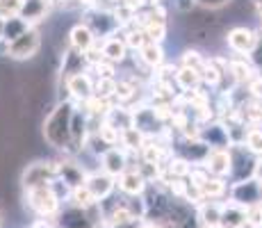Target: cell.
I'll use <instances>...</instances> for the list:
<instances>
[{"mask_svg": "<svg viewBox=\"0 0 262 228\" xmlns=\"http://www.w3.org/2000/svg\"><path fill=\"white\" fill-rule=\"evenodd\" d=\"M114 91H117V78H98V82L94 85L96 98L110 100V98H114Z\"/></svg>", "mask_w": 262, "mask_h": 228, "instance_id": "ffe728a7", "label": "cell"}, {"mask_svg": "<svg viewBox=\"0 0 262 228\" xmlns=\"http://www.w3.org/2000/svg\"><path fill=\"white\" fill-rule=\"evenodd\" d=\"M23 7V0H0V21L16 18Z\"/></svg>", "mask_w": 262, "mask_h": 228, "instance_id": "4316f807", "label": "cell"}, {"mask_svg": "<svg viewBox=\"0 0 262 228\" xmlns=\"http://www.w3.org/2000/svg\"><path fill=\"white\" fill-rule=\"evenodd\" d=\"M226 42H228V48L233 50V53L249 55V53H253L255 46H258V34L251 28H233L228 32V37H226Z\"/></svg>", "mask_w": 262, "mask_h": 228, "instance_id": "5b68a950", "label": "cell"}, {"mask_svg": "<svg viewBox=\"0 0 262 228\" xmlns=\"http://www.w3.org/2000/svg\"><path fill=\"white\" fill-rule=\"evenodd\" d=\"M119 187L125 192V194L137 196L146 190V180L139 171H123V174H121V180H119Z\"/></svg>", "mask_w": 262, "mask_h": 228, "instance_id": "9a60e30c", "label": "cell"}, {"mask_svg": "<svg viewBox=\"0 0 262 228\" xmlns=\"http://www.w3.org/2000/svg\"><path fill=\"white\" fill-rule=\"evenodd\" d=\"M249 91L255 100H262V75H255L253 80H249Z\"/></svg>", "mask_w": 262, "mask_h": 228, "instance_id": "d590c367", "label": "cell"}, {"mask_svg": "<svg viewBox=\"0 0 262 228\" xmlns=\"http://www.w3.org/2000/svg\"><path fill=\"white\" fill-rule=\"evenodd\" d=\"M55 176H57V164L55 162H37V164H30L23 171V185H25V190L50 185V180Z\"/></svg>", "mask_w": 262, "mask_h": 228, "instance_id": "277c9868", "label": "cell"}, {"mask_svg": "<svg viewBox=\"0 0 262 228\" xmlns=\"http://www.w3.org/2000/svg\"><path fill=\"white\" fill-rule=\"evenodd\" d=\"M98 135H100V139H103L105 144L114 146V144H117V141H119L121 130H119L117 126H114L110 119H105V121H100V130H98Z\"/></svg>", "mask_w": 262, "mask_h": 228, "instance_id": "cb8c5ba5", "label": "cell"}, {"mask_svg": "<svg viewBox=\"0 0 262 228\" xmlns=\"http://www.w3.org/2000/svg\"><path fill=\"white\" fill-rule=\"evenodd\" d=\"M50 7V0H23V7L18 12V18H23L25 23H37L41 18H46Z\"/></svg>", "mask_w": 262, "mask_h": 228, "instance_id": "ba28073f", "label": "cell"}, {"mask_svg": "<svg viewBox=\"0 0 262 228\" xmlns=\"http://www.w3.org/2000/svg\"><path fill=\"white\" fill-rule=\"evenodd\" d=\"M150 112H153L155 119H162V121H167V119H171V114H173V110H171L167 103H158L153 110H150Z\"/></svg>", "mask_w": 262, "mask_h": 228, "instance_id": "e575fe53", "label": "cell"}, {"mask_svg": "<svg viewBox=\"0 0 262 228\" xmlns=\"http://www.w3.org/2000/svg\"><path fill=\"white\" fill-rule=\"evenodd\" d=\"M123 42H125V46H128V48H137V50H139L146 42H148V39H146L144 30H142V28H137V30H130L128 37H125Z\"/></svg>", "mask_w": 262, "mask_h": 228, "instance_id": "1f68e13d", "label": "cell"}, {"mask_svg": "<svg viewBox=\"0 0 262 228\" xmlns=\"http://www.w3.org/2000/svg\"><path fill=\"white\" fill-rule=\"evenodd\" d=\"M221 75H224V73L216 69L214 59H210V62H205V69L201 71V82L210 85V87H216V85L221 82Z\"/></svg>", "mask_w": 262, "mask_h": 228, "instance_id": "d4e9b609", "label": "cell"}, {"mask_svg": "<svg viewBox=\"0 0 262 228\" xmlns=\"http://www.w3.org/2000/svg\"><path fill=\"white\" fill-rule=\"evenodd\" d=\"M139 57L146 67L150 69H160L164 64V50L162 44H155V42H146L142 48H139Z\"/></svg>", "mask_w": 262, "mask_h": 228, "instance_id": "4fadbf2b", "label": "cell"}, {"mask_svg": "<svg viewBox=\"0 0 262 228\" xmlns=\"http://www.w3.org/2000/svg\"><path fill=\"white\" fill-rule=\"evenodd\" d=\"M255 182L262 185V160L255 162Z\"/></svg>", "mask_w": 262, "mask_h": 228, "instance_id": "8d00e7d4", "label": "cell"}, {"mask_svg": "<svg viewBox=\"0 0 262 228\" xmlns=\"http://www.w3.org/2000/svg\"><path fill=\"white\" fill-rule=\"evenodd\" d=\"M43 135L55 149H64V144L71 137V108L69 105H59L48 116L46 126H43Z\"/></svg>", "mask_w": 262, "mask_h": 228, "instance_id": "6da1fadb", "label": "cell"}, {"mask_svg": "<svg viewBox=\"0 0 262 228\" xmlns=\"http://www.w3.org/2000/svg\"><path fill=\"white\" fill-rule=\"evenodd\" d=\"M228 69L237 85H249V80L255 78V69L251 67V64H246L244 59H233V62H228Z\"/></svg>", "mask_w": 262, "mask_h": 228, "instance_id": "2e32d148", "label": "cell"}, {"mask_svg": "<svg viewBox=\"0 0 262 228\" xmlns=\"http://www.w3.org/2000/svg\"><path fill=\"white\" fill-rule=\"evenodd\" d=\"M28 203L37 215L50 217L57 212L59 208V196L53 190V185H41V187H32L28 190Z\"/></svg>", "mask_w": 262, "mask_h": 228, "instance_id": "3957f363", "label": "cell"}, {"mask_svg": "<svg viewBox=\"0 0 262 228\" xmlns=\"http://www.w3.org/2000/svg\"><path fill=\"white\" fill-rule=\"evenodd\" d=\"M201 219H203V224L208 228H216L221 219V205H216V203L201 205Z\"/></svg>", "mask_w": 262, "mask_h": 228, "instance_id": "44dd1931", "label": "cell"}, {"mask_svg": "<svg viewBox=\"0 0 262 228\" xmlns=\"http://www.w3.org/2000/svg\"><path fill=\"white\" fill-rule=\"evenodd\" d=\"M260 196H262V190H260V185L255 180H246V185L242 182V185H237L235 187V192H233V199L237 201V203H242V205L258 203Z\"/></svg>", "mask_w": 262, "mask_h": 228, "instance_id": "7c38bea8", "label": "cell"}, {"mask_svg": "<svg viewBox=\"0 0 262 228\" xmlns=\"http://www.w3.org/2000/svg\"><path fill=\"white\" fill-rule=\"evenodd\" d=\"M258 121H260V123H262V100H260V103H258Z\"/></svg>", "mask_w": 262, "mask_h": 228, "instance_id": "74e56055", "label": "cell"}, {"mask_svg": "<svg viewBox=\"0 0 262 228\" xmlns=\"http://www.w3.org/2000/svg\"><path fill=\"white\" fill-rule=\"evenodd\" d=\"M94 71L98 78H114V64L107 59H100L98 64H94Z\"/></svg>", "mask_w": 262, "mask_h": 228, "instance_id": "836d02e7", "label": "cell"}, {"mask_svg": "<svg viewBox=\"0 0 262 228\" xmlns=\"http://www.w3.org/2000/svg\"><path fill=\"white\" fill-rule=\"evenodd\" d=\"M205 62H208V59H205L201 53H196V50H185L183 53V67L196 71L199 75H201V71L205 69Z\"/></svg>", "mask_w": 262, "mask_h": 228, "instance_id": "603a6c76", "label": "cell"}, {"mask_svg": "<svg viewBox=\"0 0 262 228\" xmlns=\"http://www.w3.org/2000/svg\"><path fill=\"white\" fill-rule=\"evenodd\" d=\"M139 151H142L144 162H150V164H160V160H162V146H158V144H146V141H144V146H142Z\"/></svg>", "mask_w": 262, "mask_h": 228, "instance_id": "f546056e", "label": "cell"}, {"mask_svg": "<svg viewBox=\"0 0 262 228\" xmlns=\"http://www.w3.org/2000/svg\"><path fill=\"white\" fill-rule=\"evenodd\" d=\"M39 48H41V34L34 28L23 30L18 37L5 42V55L12 59H30L39 53Z\"/></svg>", "mask_w": 262, "mask_h": 228, "instance_id": "7a4b0ae2", "label": "cell"}, {"mask_svg": "<svg viewBox=\"0 0 262 228\" xmlns=\"http://www.w3.org/2000/svg\"><path fill=\"white\" fill-rule=\"evenodd\" d=\"M244 144L251 153L255 155H262V130L255 126V128H249L244 133Z\"/></svg>", "mask_w": 262, "mask_h": 228, "instance_id": "7402d4cb", "label": "cell"}, {"mask_svg": "<svg viewBox=\"0 0 262 228\" xmlns=\"http://www.w3.org/2000/svg\"><path fill=\"white\" fill-rule=\"evenodd\" d=\"M246 224V210H237V208H221V228H242Z\"/></svg>", "mask_w": 262, "mask_h": 228, "instance_id": "e0dca14e", "label": "cell"}, {"mask_svg": "<svg viewBox=\"0 0 262 228\" xmlns=\"http://www.w3.org/2000/svg\"><path fill=\"white\" fill-rule=\"evenodd\" d=\"M144 228H160V226H153V224H150V226H144Z\"/></svg>", "mask_w": 262, "mask_h": 228, "instance_id": "ab89813d", "label": "cell"}, {"mask_svg": "<svg viewBox=\"0 0 262 228\" xmlns=\"http://www.w3.org/2000/svg\"><path fill=\"white\" fill-rule=\"evenodd\" d=\"M80 5H96V0H78Z\"/></svg>", "mask_w": 262, "mask_h": 228, "instance_id": "f35d334b", "label": "cell"}, {"mask_svg": "<svg viewBox=\"0 0 262 228\" xmlns=\"http://www.w3.org/2000/svg\"><path fill=\"white\" fill-rule=\"evenodd\" d=\"M100 53H103V59H107V62H112V64H119V62H123L125 55H128V46L119 37H107L100 44Z\"/></svg>", "mask_w": 262, "mask_h": 228, "instance_id": "9c48e42d", "label": "cell"}, {"mask_svg": "<svg viewBox=\"0 0 262 228\" xmlns=\"http://www.w3.org/2000/svg\"><path fill=\"white\" fill-rule=\"evenodd\" d=\"M169 171H171L173 176H178V178H183V176H187L189 171H191L189 160H185V158H176V160H171Z\"/></svg>", "mask_w": 262, "mask_h": 228, "instance_id": "d6a6232c", "label": "cell"}, {"mask_svg": "<svg viewBox=\"0 0 262 228\" xmlns=\"http://www.w3.org/2000/svg\"><path fill=\"white\" fill-rule=\"evenodd\" d=\"M67 89L71 91L73 98H80V100H87L89 96H94V82L87 73L78 71V73H71L67 78Z\"/></svg>", "mask_w": 262, "mask_h": 228, "instance_id": "52a82bcc", "label": "cell"}, {"mask_svg": "<svg viewBox=\"0 0 262 228\" xmlns=\"http://www.w3.org/2000/svg\"><path fill=\"white\" fill-rule=\"evenodd\" d=\"M84 185H87V190L92 192V196L96 201L110 196V194H112V190H114V180H112V176H110V174H94V176H89V178L84 180Z\"/></svg>", "mask_w": 262, "mask_h": 228, "instance_id": "30bf717a", "label": "cell"}, {"mask_svg": "<svg viewBox=\"0 0 262 228\" xmlns=\"http://www.w3.org/2000/svg\"><path fill=\"white\" fill-rule=\"evenodd\" d=\"M176 85H178L183 91H191L201 85V75L196 71H191L187 67H180L176 71Z\"/></svg>", "mask_w": 262, "mask_h": 228, "instance_id": "ac0fdd59", "label": "cell"}, {"mask_svg": "<svg viewBox=\"0 0 262 228\" xmlns=\"http://www.w3.org/2000/svg\"><path fill=\"white\" fill-rule=\"evenodd\" d=\"M135 91H137V87H135L133 80H119L117 91H114V98H119L121 103H125V100H130L135 96Z\"/></svg>", "mask_w": 262, "mask_h": 228, "instance_id": "f1b7e54d", "label": "cell"}, {"mask_svg": "<svg viewBox=\"0 0 262 228\" xmlns=\"http://www.w3.org/2000/svg\"><path fill=\"white\" fill-rule=\"evenodd\" d=\"M201 192H203V196L214 199V196H221L226 192V182L221 178H208V180H205V185L201 187Z\"/></svg>", "mask_w": 262, "mask_h": 228, "instance_id": "83f0119b", "label": "cell"}, {"mask_svg": "<svg viewBox=\"0 0 262 228\" xmlns=\"http://www.w3.org/2000/svg\"><path fill=\"white\" fill-rule=\"evenodd\" d=\"M94 44H96V34L87 23H80L71 30V46L78 50V53H84V50L92 48Z\"/></svg>", "mask_w": 262, "mask_h": 228, "instance_id": "8fae6325", "label": "cell"}, {"mask_svg": "<svg viewBox=\"0 0 262 228\" xmlns=\"http://www.w3.org/2000/svg\"><path fill=\"white\" fill-rule=\"evenodd\" d=\"M103 167H105V174L110 176H119L125 171V155L121 153L117 146H112V149H107L103 153Z\"/></svg>", "mask_w": 262, "mask_h": 228, "instance_id": "5bb4252c", "label": "cell"}, {"mask_svg": "<svg viewBox=\"0 0 262 228\" xmlns=\"http://www.w3.org/2000/svg\"><path fill=\"white\" fill-rule=\"evenodd\" d=\"M246 224L251 228H262V203H253L246 210Z\"/></svg>", "mask_w": 262, "mask_h": 228, "instance_id": "4dcf8cb0", "label": "cell"}, {"mask_svg": "<svg viewBox=\"0 0 262 228\" xmlns=\"http://www.w3.org/2000/svg\"><path fill=\"white\" fill-rule=\"evenodd\" d=\"M205 169H208L210 174H214L216 178H221V176L230 174V169H233V158H230L228 151L212 149L205 155Z\"/></svg>", "mask_w": 262, "mask_h": 228, "instance_id": "8992f818", "label": "cell"}, {"mask_svg": "<svg viewBox=\"0 0 262 228\" xmlns=\"http://www.w3.org/2000/svg\"><path fill=\"white\" fill-rule=\"evenodd\" d=\"M71 199H73V203L75 208H89V205H94L96 203V199L92 196V192L87 190V185H80V187H73V194H71Z\"/></svg>", "mask_w": 262, "mask_h": 228, "instance_id": "484cf974", "label": "cell"}, {"mask_svg": "<svg viewBox=\"0 0 262 228\" xmlns=\"http://www.w3.org/2000/svg\"><path fill=\"white\" fill-rule=\"evenodd\" d=\"M119 139H123V146H128L130 151H139L144 146L146 137L139 128H135V126H130V128H123L119 135Z\"/></svg>", "mask_w": 262, "mask_h": 228, "instance_id": "d6986e66", "label": "cell"}]
</instances>
